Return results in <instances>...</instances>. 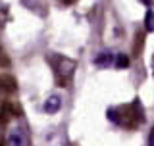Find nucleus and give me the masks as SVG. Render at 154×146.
I'll use <instances>...</instances> for the list:
<instances>
[{"label": "nucleus", "instance_id": "423d86ee", "mask_svg": "<svg viewBox=\"0 0 154 146\" xmlns=\"http://www.w3.org/2000/svg\"><path fill=\"white\" fill-rule=\"evenodd\" d=\"M116 65H118L119 69L127 67V65H129V58L125 56V54H118V56H116Z\"/></svg>", "mask_w": 154, "mask_h": 146}, {"label": "nucleus", "instance_id": "f257e3e1", "mask_svg": "<svg viewBox=\"0 0 154 146\" xmlns=\"http://www.w3.org/2000/svg\"><path fill=\"white\" fill-rule=\"evenodd\" d=\"M6 146H29V133L23 121H14L6 133Z\"/></svg>", "mask_w": 154, "mask_h": 146}, {"label": "nucleus", "instance_id": "f03ea898", "mask_svg": "<svg viewBox=\"0 0 154 146\" xmlns=\"http://www.w3.org/2000/svg\"><path fill=\"white\" fill-rule=\"evenodd\" d=\"M73 69H75V62L69 58H58V64L54 65L56 71V79L60 83V87H66L73 77Z\"/></svg>", "mask_w": 154, "mask_h": 146}, {"label": "nucleus", "instance_id": "7ed1b4c3", "mask_svg": "<svg viewBox=\"0 0 154 146\" xmlns=\"http://www.w3.org/2000/svg\"><path fill=\"white\" fill-rule=\"evenodd\" d=\"M60 108H62V98L58 94H52V96L46 98V102H45V111L46 114H56Z\"/></svg>", "mask_w": 154, "mask_h": 146}, {"label": "nucleus", "instance_id": "6e6552de", "mask_svg": "<svg viewBox=\"0 0 154 146\" xmlns=\"http://www.w3.org/2000/svg\"><path fill=\"white\" fill-rule=\"evenodd\" d=\"M148 144H150V146H154V129H152L150 137H148Z\"/></svg>", "mask_w": 154, "mask_h": 146}, {"label": "nucleus", "instance_id": "0eeeda50", "mask_svg": "<svg viewBox=\"0 0 154 146\" xmlns=\"http://www.w3.org/2000/svg\"><path fill=\"white\" fill-rule=\"evenodd\" d=\"M108 119L114 121V123H122V119L118 117V111L116 110H108Z\"/></svg>", "mask_w": 154, "mask_h": 146}, {"label": "nucleus", "instance_id": "39448f33", "mask_svg": "<svg viewBox=\"0 0 154 146\" xmlns=\"http://www.w3.org/2000/svg\"><path fill=\"white\" fill-rule=\"evenodd\" d=\"M144 27H146L148 33L154 31V12H152V10H148L146 16H144Z\"/></svg>", "mask_w": 154, "mask_h": 146}, {"label": "nucleus", "instance_id": "1a4fd4ad", "mask_svg": "<svg viewBox=\"0 0 154 146\" xmlns=\"http://www.w3.org/2000/svg\"><path fill=\"white\" fill-rule=\"evenodd\" d=\"M143 2H144V4H148V6H150V0H143Z\"/></svg>", "mask_w": 154, "mask_h": 146}, {"label": "nucleus", "instance_id": "20e7f679", "mask_svg": "<svg viewBox=\"0 0 154 146\" xmlns=\"http://www.w3.org/2000/svg\"><path fill=\"white\" fill-rule=\"evenodd\" d=\"M112 62H114V54H112V52H100V54L93 60V64L98 65V67H110Z\"/></svg>", "mask_w": 154, "mask_h": 146}]
</instances>
